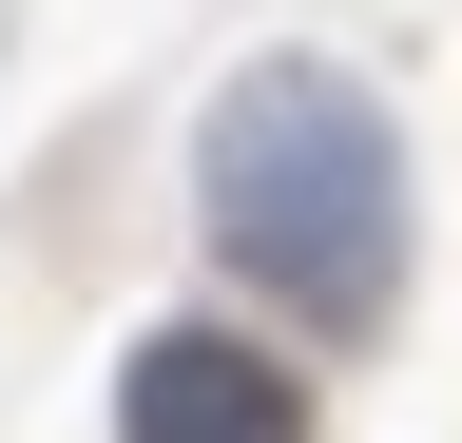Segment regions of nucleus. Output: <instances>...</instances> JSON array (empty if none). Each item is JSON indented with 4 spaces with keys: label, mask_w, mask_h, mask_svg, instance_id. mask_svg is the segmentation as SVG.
<instances>
[{
    "label": "nucleus",
    "mask_w": 462,
    "mask_h": 443,
    "mask_svg": "<svg viewBox=\"0 0 462 443\" xmlns=\"http://www.w3.org/2000/svg\"><path fill=\"white\" fill-rule=\"evenodd\" d=\"M212 251L289 328H385L404 309V135L346 59H251L212 97Z\"/></svg>",
    "instance_id": "obj_1"
},
{
    "label": "nucleus",
    "mask_w": 462,
    "mask_h": 443,
    "mask_svg": "<svg viewBox=\"0 0 462 443\" xmlns=\"http://www.w3.org/2000/svg\"><path fill=\"white\" fill-rule=\"evenodd\" d=\"M116 443H309V385H289V347L173 309L116 347Z\"/></svg>",
    "instance_id": "obj_2"
}]
</instances>
